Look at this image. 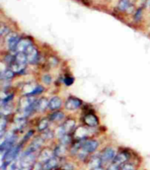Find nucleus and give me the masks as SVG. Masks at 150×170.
I'll return each instance as SVG.
<instances>
[{"label":"nucleus","instance_id":"f257e3e1","mask_svg":"<svg viewBox=\"0 0 150 170\" xmlns=\"http://www.w3.org/2000/svg\"><path fill=\"white\" fill-rule=\"evenodd\" d=\"M35 162V155L34 152L27 151L19 161L20 170H32Z\"/></svg>","mask_w":150,"mask_h":170},{"label":"nucleus","instance_id":"f03ea898","mask_svg":"<svg viewBox=\"0 0 150 170\" xmlns=\"http://www.w3.org/2000/svg\"><path fill=\"white\" fill-rule=\"evenodd\" d=\"M116 155V152H115V150L113 148H106L104 151V153H102L101 157H100L102 163H107L111 162V161H113V159H114Z\"/></svg>","mask_w":150,"mask_h":170},{"label":"nucleus","instance_id":"7ed1b4c3","mask_svg":"<svg viewBox=\"0 0 150 170\" xmlns=\"http://www.w3.org/2000/svg\"><path fill=\"white\" fill-rule=\"evenodd\" d=\"M19 38L18 35H16L15 33H9L8 34L7 38H6V42H7V44L8 48L11 50V51H14L16 52V48L17 46L19 44Z\"/></svg>","mask_w":150,"mask_h":170},{"label":"nucleus","instance_id":"20e7f679","mask_svg":"<svg viewBox=\"0 0 150 170\" xmlns=\"http://www.w3.org/2000/svg\"><path fill=\"white\" fill-rule=\"evenodd\" d=\"M25 53H26L28 63H36V61L38 60V53L37 49L35 48L34 45H31L29 48H28V50L25 52Z\"/></svg>","mask_w":150,"mask_h":170},{"label":"nucleus","instance_id":"39448f33","mask_svg":"<svg viewBox=\"0 0 150 170\" xmlns=\"http://www.w3.org/2000/svg\"><path fill=\"white\" fill-rule=\"evenodd\" d=\"M82 104V102L77 98H69L65 103V108L68 110H75L79 108Z\"/></svg>","mask_w":150,"mask_h":170},{"label":"nucleus","instance_id":"423d86ee","mask_svg":"<svg viewBox=\"0 0 150 170\" xmlns=\"http://www.w3.org/2000/svg\"><path fill=\"white\" fill-rule=\"evenodd\" d=\"M31 45H33V44L28 38L20 39L16 48V53H25Z\"/></svg>","mask_w":150,"mask_h":170},{"label":"nucleus","instance_id":"0eeeda50","mask_svg":"<svg viewBox=\"0 0 150 170\" xmlns=\"http://www.w3.org/2000/svg\"><path fill=\"white\" fill-rule=\"evenodd\" d=\"M82 147L88 153H94L97 150L98 147V143L96 140H88L82 144Z\"/></svg>","mask_w":150,"mask_h":170},{"label":"nucleus","instance_id":"6e6552de","mask_svg":"<svg viewBox=\"0 0 150 170\" xmlns=\"http://www.w3.org/2000/svg\"><path fill=\"white\" fill-rule=\"evenodd\" d=\"M58 164V160L56 156L52 157V159H50L48 160L46 163H44L43 165V169L44 170H52L53 168H55Z\"/></svg>","mask_w":150,"mask_h":170},{"label":"nucleus","instance_id":"1a4fd4ad","mask_svg":"<svg viewBox=\"0 0 150 170\" xmlns=\"http://www.w3.org/2000/svg\"><path fill=\"white\" fill-rule=\"evenodd\" d=\"M128 159V154L124 153H118V154H117V155L115 156V158L113 159L112 163H116L118 165L122 167L124 163H126Z\"/></svg>","mask_w":150,"mask_h":170},{"label":"nucleus","instance_id":"9d476101","mask_svg":"<svg viewBox=\"0 0 150 170\" xmlns=\"http://www.w3.org/2000/svg\"><path fill=\"white\" fill-rule=\"evenodd\" d=\"M62 106V100L58 97H53L49 100V108L51 110H57Z\"/></svg>","mask_w":150,"mask_h":170},{"label":"nucleus","instance_id":"9b49d317","mask_svg":"<svg viewBox=\"0 0 150 170\" xmlns=\"http://www.w3.org/2000/svg\"><path fill=\"white\" fill-rule=\"evenodd\" d=\"M52 157H54V152H52L50 149H44L41 152L40 156H39V160L44 163L48 160L52 159Z\"/></svg>","mask_w":150,"mask_h":170},{"label":"nucleus","instance_id":"f8f14e48","mask_svg":"<svg viewBox=\"0 0 150 170\" xmlns=\"http://www.w3.org/2000/svg\"><path fill=\"white\" fill-rule=\"evenodd\" d=\"M84 123L89 127H95L98 124V120L95 115L88 114L84 117Z\"/></svg>","mask_w":150,"mask_h":170},{"label":"nucleus","instance_id":"ddd939ff","mask_svg":"<svg viewBox=\"0 0 150 170\" xmlns=\"http://www.w3.org/2000/svg\"><path fill=\"white\" fill-rule=\"evenodd\" d=\"M49 101H48V99H44V98L37 101V104H36V111H44L47 108H49Z\"/></svg>","mask_w":150,"mask_h":170},{"label":"nucleus","instance_id":"4468645a","mask_svg":"<svg viewBox=\"0 0 150 170\" xmlns=\"http://www.w3.org/2000/svg\"><path fill=\"white\" fill-rule=\"evenodd\" d=\"M74 135L77 138L82 139V138L87 137V135H88V130H87L85 128H83V127H79V128H78L77 129L75 130Z\"/></svg>","mask_w":150,"mask_h":170},{"label":"nucleus","instance_id":"2eb2a0df","mask_svg":"<svg viewBox=\"0 0 150 170\" xmlns=\"http://www.w3.org/2000/svg\"><path fill=\"white\" fill-rule=\"evenodd\" d=\"M10 68H11V70L14 72V73H17V74H20V73H22V71L24 70V68H25V65H23V64H21V63H17L16 61L14 60V62L12 63L11 65H10Z\"/></svg>","mask_w":150,"mask_h":170},{"label":"nucleus","instance_id":"dca6fc26","mask_svg":"<svg viewBox=\"0 0 150 170\" xmlns=\"http://www.w3.org/2000/svg\"><path fill=\"white\" fill-rule=\"evenodd\" d=\"M15 61L17 63H21V64H23V65H26L27 62H28L26 53H16Z\"/></svg>","mask_w":150,"mask_h":170},{"label":"nucleus","instance_id":"f3484780","mask_svg":"<svg viewBox=\"0 0 150 170\" xmlns=\"http://www.w3.org/2000/svg\"><path fill=\"white\" fill-rule=\"evenodd\" d=\"M62 126H63V128L65 130V132L68 133V132H70V131H72V130L74 129L75 121L74 119H68Z\"/></svg>","mask_w":150,"mask_h":170},{"label":"nucleus","instance_id":"a211bd4d","mask_svg":"<svg viewBox=\"0 0 150 170\" xmlns=\"http://www.w3.org/2000/svg\"><path fill=\"white\" fill-rule=\"evenodd\" d=\"M65 117L64 113L62 112H54L53 114L50 115V120L53 122H59L61 120H63Z\"/></svg>","mask_w":150,"mask_h":170},{"label":"nucleus","instance_id":"6ab92c4d","mask_svg":"<svg viewBox=\"0 0 150 170\" xmlns=\"http://www.w3.org/2000/svg\"><path fill=\"white\" fill-rule=\"evenodd\" d=\"M131 7L129 0H121L118 4V8L122 11H128Z\"/></svg>","mask_w":150,"mask_h":170},{"label":"nucleus","instance_id":"aec40b11","mask_svg":"<svg viewBox=\"0 0 150 170\" xmlns=\"http://www.w3.org/2000/svg\"><path fill=\"white\" fill-rule=\"evenodd\" d=\"M103 164L102 163V161H101V159L100 158H93V159H91V161H90L89 163V165L90 167L94 169V168H96L98 167H100Z\"/></svg>","mask_w":150,"mask_h":170},{"label":"nucleus","instance_id":"412c9836","mask_svg":"<svg viewBox=\"0 0 150 170\" xmlns=\"http://www.w3.org/2000/svg\"><path fill=\"white\" fill-rule=\"evenodd\" d=\"M53 152H54V155L56 157H62L65 153V146L61 144L58 147H57Z\"/></svg>","mask_w":150,"mask_h":170},{"label":"nucleus","instance_id":"4be33fe9","mask_svg":"<svg viewBox=\"0 0 150 170\" xmlns=\"http://www.w3.org/2000/svg\"><path fill=\"white\" fill-rule=\"evenodd\" d=\"M14 75V73L10 69V70H5L2 72V78L4 80H9L13 78V76Z\"/></svg>","mask_w":150,"mask_h":170},{"label":"nucleus","instance_id":"5701e85b","mask_svg":"<svg viewBox=\"0 0 150 170\" xmlns=\"http://www.w3.org/2000/svg\"><path fill=\"white\" fill-rule=\"evenodd\" d=\"M48 126H49V120L44 118V119L41 120V122L39 123V124H38V130L39 131H44V130L48 129Z\"/></svg>","mask_w":150,"mask_h":170},{"label":"nucleus","instance_id":"b1692460","mask_svg":"<svg viewBox=\"0 0 150 170\" xmlns=\"http://www.w3.org/2000/svg\"><path fill=\"white\" fill-rule=\"evenodd\" d=\"M43 90H44V88L41 87V86H36L35 88H34L29 93H28V95L29 96V95H35V94H38V93H40L43 92Z\"/></svg>","mask_w":150,"mask_h":170},{"label":"nucleus","instance_id":"393cba45","mask_svg":"<svg viewBox=\"0 0 150 170\" xmlns=\"http://www.w3.org/2000/svg\"><path fill=\"white\" fill-rule=\"evenodd\" d=\"M12 112V108L8 105V104H5V105H3V108H2V113L4 114L7 115L11 114Z\"/></svg>","mask_w":150,"mask_h":170},{"label":"nucleus","instance_id":"a878e982","mask_svg":"<svg viewBox=\"0 0 150 170\" xmlns=\"http://www.w3.org/2000/svg\"><path fill=\"white\" fill-rule=\"evenodd\" d=\"M6 125H7V119L4 118H1V136L2 137L4 136V130H5Z\"/></svg>","mask_w":150,"mask_h":170},{"label":"nucleus","instance_id":"bb28decb","mask_svg":"<svg viewBox=\"0 0 150 170\" xmlns=\"http://www.w3.org/2000/svg\"><path fill=\"white\" fill-rule=\"evenodd\" d=\"M70 141H71V138H70V137H69L68 135H67V134H65L64 136L61 138V144L64 145V146L69 144Z\"/></svg>","mask_w":150,"mask_h":170},{"label":"nucleus","instance_id":"cd10ccee","mask_svg":"<svg viewBox=\"0 0 150 170\" xmlns=\"http://www.w3.org/2000/svg\"><path fill=\"white\" fill-rule=\"evenodd\" d=\"M121 170H135V168L134 164L128 163H124V165L122 166V168H121Z\"/></svg>","mask_w":150,"mask_h":170},{"label":"nucleus","instance_id":"c85d7f7f","mask_svg":"<svg viewBox=\"0 0 150 170\" xmlns=\"http://www.w3.org/2000/svg\"><path fill=\"white\" fill-rule=\"evenodd\" d=\"M121 168H122V167L119 166V165H118L116 163H112L111 165H109V168H108L106 170H121Z\"/></svg>","mask_w":150,"mask_h":170},{"label":"nucleus","instance_id":"c756f323","mask_svg":"<svg viewBox=\"0 0 150 170\" xmlns=\"http://www.w3.org/2000/svg\"><path fill=\"white\" fill-rule=\"evenodd\" d=\"M5 34H9V29L7 27H2L1 28V35H5Z\"/></svg>","mask_w":150,"mask_h":170},{"label":"nucleus","instance_id":"7c9ffc66","mask_svg":"<svg viewBox=\"0 0 150 170\" xmlns=\"http://www.w3.org/2000/svg\"><path fill=\"white\" fill-rule=\"evenodd\" d=\"M51 77L49 76V75H44V77H43V81L45 83H50V82H51Z\"/></svg>","mask_w":150,"mask_h":170},{"label":"nucleus","instance_id":"2f4dec72","mask_svg":"<svg viewBox=\"0 0 150 170\" xmlns=\"http://www.w3.org/2000/svg\"><path fill=\"white\" fill-rule=\"evenodd\" d=\"M64 83H65V84L67 85V86H70V85L73 84V83H74V78H65Z\"/></svg>","mask_w":150,"mask_h":170},{"label":"nucleus","instance_id":"473e14b6","mask_svg":"<svg viewBox=\"0 0 150 170\" xmlns=\"http://www.w3.org/2000/svg\"><path fill=\"white\" fill-rule=\"evenodd\" d=\"M141 14H142V11L139 9V10H138V11L136 12V14H135V19H141Z\"/></svg>","mask_w":150,"mask_h":170},{"label":"nucleus","instance_id":"72a5a7b5","mask_svg":"<svg viewBox=\"0 0 150 170\" xmlns=\"http://www.w3.org/2000/svg\"><path fill=\"white\" fill-rule=\"evenodd\" d=\"M93 170H104V169L102 168V166H100V167H98V168H94Z\"/></svg>","mask_w":150,"mask_h":170},{"label":"nucleus","instance_id":"f704fd0d","mask_svg":"<svg viewBox=\"0 0 150 170\" xmlns=\"http://www.w3.org/2000/svg\"><path fill=\"white\" fill-rule=\"evenodd\" d=\"M64 170H68V169H64Z\"/></svg>","mask_w":150,"mask_h":170}]
</instances>
